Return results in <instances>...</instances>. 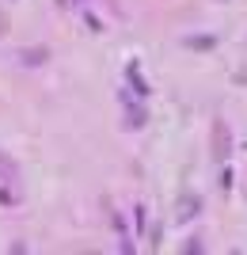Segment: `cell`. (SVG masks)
<instances>
[{"label":"cell","mask_w":247,"mask_h":255,"mask_svg":"<svg viewBox=\"0 0 247 255\" xmlns=\"http://www.w3.org/2000/svg\"><path fill=\"white\" fill-rule=\"evenodd\" d=\"M194 213H198V198H194V194H186L183 202H179V221H190Z\"/></svg>","instance_id":"cell-3"},{"label":"cell","mask_w":247,"mask_h":255,"mask_svg":"<svg viewBox=\"0 0 247 255\" xmlns=\"http://www.w3.org/2000/svg\"><path fill=\"white\" fill-rule=\"evenodd\" d=\"M186 46H194V50H213L217 38H186Z\"/></svg>","instance_id":"cell-4"},{"label":"cell","mask_w":247,"mask_h":255,"mask_svg":"<svg viewBox=\"0 0 247 255\" xmlns=\"http://www.w3.org/2000/svg\"><path fill=\"white\" fill-rule=\"evenodd\" d=\"M0 183H8V187H19V168H15V160H8L0 152Z\"/></svg>","instance_id":"cell-2"},{"label":"cell","mask_w":247,"mask_h":255,"mask_svg":"<svg viewBox=\"0 0 247 255\" xmlns=\"http://www.w3.org/2000/svg\"><path fill=\"white\" fill-rule=\"evenodd\" d=\"M213 133H217V141H213V156H217V160H228V149H232L228 126H225V122H213Z\"/></svg>","instance_id":"cell-1"}]
</instances>
